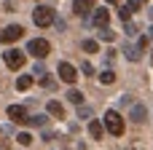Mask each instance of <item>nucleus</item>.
I'll return each instance as SVG.
<instances>
[{"label": "nucleus", "mask_w": 153, "mask_h": 150, "mask_svg": "<svg viewBox=\"0 0 153 150\" xmlns=\"http://www.w3.org/2000/svg\"><path fill=\"white\" fill-rule=\"evenodd\" d=\"M102 123H105V129H108L113 137H121V134H124V118H121L118 110H108L105 118H102Z\"/></svg>", "instance_id": "f257e3e1"}, {"label": "nucleus", "mask_w": 153, "mask_h": 150, "mask_svg": "<svg viewBox=\"0 0 153 150\" xmlns=\"http://www.w3.org/2000/svg\"><path fill=\"white\" fill-rule=\"evenodd\" d=\"M32 21H35L38 27H48V24H54V8H48V5H38V8L32 11Z\"/></svg>", "instance_id": "f03ea898"}, {"label": "nucleus", "mask_w": 153, "mask_h": 150, "mask_svg": "<svg viewBox=\"0 0 153 150\" xmlns=\"http://www.w3.org/2000/svg\"><path fill=\"white\" fill-rule=\"evenodd\" d=\"M48 51H51V46H48V40H43V38H32V40L27 43V54H32L35 59L48 56Z\"/></svg>", "instance_id": "7ed1b4c3"}, {"label": "nucleus", "mask_w": 153, "mask_h": 150, "mask_svg": "<svg viewBox=\"0 0 153 150\" xmlns=\"http://www.w3.org/2000/svg\"><path fill=\"white\" fill-rule=\"evenodd\" d=\"M3 62H5L11 70H22L24 62H27V56H24V51H19V48H8V51L3 54Z\"/></svg>", "instance_id": "20e7f679"}, {"label": "nucleus", "mask_w": 153, "mask_h": 150, "mask_svg": "<svg viewBox=\"0 0 153 150\" xmlns=\"http://www.w3.org/2000/svg\"><path fill=\"white\" fill-rule=\"evenodd\" d=\"M56 72H59V78H62L65 83H70V86H73V83L78 81V70H75V67H73L70 62H59Z\"/></svg>", "instance_id": "39448f33"}, {"label": "nucleus", "mask_w": 153, "mask_h": 150, "mask_svg": "<svg viewBox=\"0 0 153 150\" xmlns=\"http://www.w3.org/2000/svg\"><path fill=\"white\" fill-rule=\"evenodd\" d=\"M24 35V30L19 27V24H8L3 32H0V43H13V40H19Z\"/></svg>", "instance_id": "423d86ee"}, {"label": "nucleus", "mask_w": 153, "mask_h": 150, "mask_svg": "<svg viewBox=\"0 0 153 150\" xmlns=\"http://www.w3.org/2000/svg\"><path fill=\"white\" fill-rule=\"evenodd\" d=\"M108 21H110V11H108V8H94L91 24H94V27H108Z\"/></svg>", "instance_id": "0eeeda50"}, {"label": "nucleus", "mask_w": 153, "mask_h": 150, "mask_svg": "<svg viewBox=\"0 0 153 150\" xmlns=\"http://www.w3.org/2000/svg\"><path fill=\"white\" fill-rule=\"evenodd\" d=\"M8 118H11L13 123H27V110H24L22 105H11V107H8Z\"/></svg>", "instance_id": "6e6552de"}, {"label": "nucleus", "mask_w": 153, "mask_h": 150, "mask_svg": "<svg viewBox=\"0 0 153 150\" xmlns=\"http://www.w3.org/2000/svg\"><path fill=\"white\" fill-rule=\"evenodd\" d=\"M73 11H75L78 16H89V13L94 11V3H91V0H75V3H73Z\"/></svg>", "instance_id": "1a4fd4ad"}, {"label": "nucleus", "mask_w": 153, "mask_h": 150, "mask_svg": "<svg viewBox=\"0 0 153 150\" xmlns=\"http://www.w3.org/2000/svg\"><path fill=\"white\" fill-rule=\"evenodd\" d=\"M129 115H132L134 123H143V121L148 118V110H145V105H132V113H129Z\"/></svg>", "instance_id": "9d476101"}, {"label": "nucleus", "mask_w": 153, "mask_h": 150, "mask_svg": "<svg viewBox=\"0 0 153 150\" xmlns=\"http://www.w3.org/2000/svg\"><path fill=\"white\" fill-rule=\"evenodd\" d=\"M89 134H91V140H102L105 123H102V121H89Z\"/></svg>", "instance_id": "9b49d317"}, {"label": "nucleus", "mask_w": 153, "mask_h": 150, "mask_svg": "<svg viewBox=\"0 0 153 150\" xmlns=\"http://www.w3.org/2000/svg\"><path fill=\"white\" fill-rule=\"evenodd\" d=\"M46 110H48L54 118H65V107H62V102H56V99H51V102L46 105Z\"/></svg>", "instance_id": "f8f14e48"}, {"label": "nucleus", "mask_w": 153, "mask_h": 150, "mask_svg": "<svg viewBox=\"0 0 153 150\" xmlns=\"http://www.w3.org/2000/svg\"><path fill=\"white\" fill-rule=\"evenodd\" d=\"M30 86H32V75H19L16 78V89L19 91H27Z\"/></svg>", "instance_id": "ddd939ff"}, {"label": "nucleus", "mask_w": 153, "mask_h": 150, "mask_svg": "<svg viewBox=\"0 0 153 150\" xmlns=\"http://www.w3.org/2000/svg\"><path fill=\"white\" fill-rule=\"evenodd\" d=\"M113 81H116V72H113V70H102V72H100V83L110 86Z\"/></svg>", "instance_id": "4468645a"}, {"label": "nucleus", "mask_w": 153, "mask_h": 150, "mask_svg": "<svg viewBox=\"0 0 153 150\" xmlns=\"http://www.w3.org/2000/svg\"><path fill=\"white\" fill-rule=\"evenodd\" d=\"M67 99H70L73 105H83V94H81L78 89H70V91H67Z\"/></svg>", "instance_id": "2eb2a0df"}, {"label": "nucleus", "mask_w": 153, "mask_h": 150, "mask_svg": "<svg viewBox=\"0 0 153 150\" xmlns=\"http://www.w3.org/2000/svg\"><path fill=\"white\" fill-rule=\"evenodd\" d=\"M100 40H108L110 43V40H116V32L108 30V27H100Z\"/></svg>", "instance_id": "dca6fc26"}, {"label": "nucleus", "mask_w": 153, "mask_h": 150, "mask_svg": "<svg viewBox=\"0 0 153 150\" xmlns=\"http://www.w3.org/2000/svg\"><path fill=\"white\" fill-rule=\"evenodd\" d=\"M97 48H100L97 40H83V51H86V54H97Z\"/></svg>", "instance_id": "f3484780"}, {"label": "nucleus", "mask_w": 153, "mask_h": 150, "mask_svg": "<svg viewBox=\"0 0 153 150\" xmlns=\"http://www.w3.org/2000/svg\"><path fill=\"white\" fill-rule=\"evenodd\" d=\"M16 142H19V145H24V148H27V145H32V134H30V132H22V134H19V137H16Z\"/></svg>", "instance_id": "a211bd4d"}, {"label": "nucleus", "mask_w": 153, "mask_h": 150, "mask_svg": "<svg viewBox=\"0 0 153 150\" xmlns=\"http://www.w3.org/2000/svg\"><path fill=\"white\" fill-rule=\"evenodd\" d=\"M118 16H121L124 21H129V19H132V8H129V5H121V8H118Z\"/></svg>", "instance_id": "6ab92c4d"}, {"label": "nucleus", "mask_w": 153, "mask_h": 150, "mask_svg": "<svg viewBox=\"0 0 153 150\" xmlns=\"http://www.w3.org/2000/svg\"><path fill=\"white\" fill-rule=\"evenodd\" d=\"M27 123L30 126H43L46 123V115H32V118H27Z\"/></svg>", "instance_id": "aec40b11"}, {"label": "nucleus", "mask_w": 153, "mask_h": 150, "mask_svg": "<svg viewBox=\"0 0 153 150\" xmlns=\"http://www.w3.org/2000/svg\"><path fill=\"white\" fill-rule=\"evenodd\" d=\"M78 118H91V107H86V105H78Z\"/></svg>", "instance_id": "412c9836"}, {"label": "nucleus", "mask_w": 153, "mask_h": 150, "mask_svg": "<svg viewBox=\"0 0 153 150\" xmlns=\"http://www.w3.org/2000/svg\"><path fill=\"white\" fill-rule=\"evenodd\" d=\"M126 56H129V62H137L140 59V48H126Z\"/></svg>", "instance_id": "4be33fe9"}, {"label": "nucleus", "mask_w": 153, "mask_h": 150, "mask_svg": "<svg viewBox=\"0 0 153 150\" xmlns=\"http://www.w3.org/2000/svg\"><path fill=\"white\" fill-rule=\"evenodd\" d=\"M81 72H83V75H94V67H91L89 62H83V67H81Z\"/></svg>", "instance_id": "5701e85b"}, {"label": "nucleus", "mask_w": 153, "mask_h": 150, "mask_svg": "<svg viewBox=\"0 0 153 150\" xmlns=\"http://www.w3.org/2000/svg\"><path fill=\"white\" fill-rule=\"evenodd\" d=\"M126 5H129L132 11H140V5H143V0H126Z\"/></svg>", "instance_id": "b1692460"}, {"label": "nucleus", "mask_w": 153, "mask_h": 150, "mask_svg": "<svg viewBox=\"0 0 153 150\" xmlns=\"http://www.w3.org/2000/svg\"><path fill=\"white\" fill-rule=\"evenodd\" d=\"M40 83H43V86H46V89H54V81H51V78H43V81H40Z\"/></svg>", "instance_id": "393cba45"}, {"label": "nucleus", "mask_w": 153, "mask_h": 150, "mask_svg": "<svg viewBox=\"0 0 153 150\" xmlns=\"http://www.w3.org/2000/svg\"><path fill=\"white\" fill-rule=\"evenodd\" d=\"M148 35H151V40H153V27H151V30H148Z\"/></svg>", "instance_id": "a878e982"}, {"label": "nucleus", "mask_w": 153, "mask_h": 150, "mask_svg": "<svg viewBox=\"0 0 153 150\" xmlns=\"http://www.w3.org/2000/svg\"><path fill=\"white\" fill-rule=\"evenodd\" d=\"M108 3H118V0H108Z\"/></svg>", "instance_id": "bb28decb"}, {"label": "nucleus", "mask_w": 153, "mask_h": 150, "mask_svg": "<svg viewBox=\"0 0 153 150\" xmlns=\"http://www.w3.org/2000/svg\"><path fill=\"white\" fill-rule=\"evenodd\" d=\"M151 16H153V8H151Z\"/></svg>", "instance_id": "cd10ccee"}]
</instances>
